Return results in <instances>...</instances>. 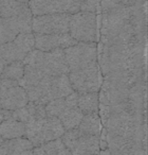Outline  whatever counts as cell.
<instances>
[{
  "instance_id": "5",
  "label": "cell",
  "mask_w": 148,
  "mask_h": 155,
  "mask_svg": "<svg viewBox=\"0 0 148 155\" xmlns=\"http://www.w3.org/2000/svg\"><path fill=\"white\" fill-rule=\"evenodd\" d=\"M68 78L72 89L78 95L99 93L103 84L101 69L97 63L84 68L69 71Z\"/></svg>"
},
{
  "instance_id": "14",
  "label": "cell",
  "mask_w": 148,
  "mask_h": 155,
  "mask_svg": "<svg viewBox=\"0 0 148 155\" xmlns=\"http://www.w3.org/2000/svg\"><path fill=\"white\" fill-rule=\"evenodd\" d=\"M28 103V94L19 85L0 93V107L3 110L13 112L24 107Z\"/></svg>"
},
{
  "instance_id": "9",
  "label": "cell",
  "mask_w": 148,
  "mask_h": 155,
  "mask_svg": "<svg viewBox=\"0 0 148 155\" xmlns=\"http://www.w3.org/2000/svg\"><path fill=\"white\" fill-rule=\"evenodd\" d=\"M70 19V14L34 16L32 19V31L34 34L40 35L68 34Z\"/></svg>"
},
{
  "instance_id": "16",
  "label": "cell",
  "mask_w": 148,
  "mask_h": 155,
  "mask_svg": "<svg viewBox=\"0 0 148 155\" xmlns=\"http://www.w3.org/2000/svg\"><path fill=\"white\" fill-rule=\"evenodd\" d=\"M129 99L128 88L118 87H101V94H99V104L105 106H114L123 104Z\"/></svg>"
},
{
  "instance_id": "31",
  "label": "cell",
  "mask_w": 148,
  "mask_h": 155,
  "mask_svg": "<svg viewBox=\"0 0 148 155\" xmlns=\"http://www.w3.org/2000/svg\"><path fill=\"white\" fill-rule=\"evenodd\" d=\"M3 120H5V110H2V112L0 113V123L2 122Z\"/></svg>"
},
{
  "instance_id": "2",
  "label": "cell",
  "mask_w": 148,
  "mask_h": 155,
  "mask_svg": "<svg viewBox=\"0 0 148 155\" xmlns=\"http://www.w3.org/2000/svg\"><path fill=\"white\" fill-rule=\"evenodd\" d=\"M29 102L47 105L49 102L59 98L68 97L73 93L68 74L58 77H46L35 86L26 91Z\"/></svg>"
},
{
  "instance_id": "10",
  "label": "cell",
  "mask_w": 148,
  "mask_h": 155,
  "mask_svg": "<svg viewBox=\"0 0 148 155\" xmlns=\"http://www.w3.org/2000/svg\"><path fill=\"white\" fill-rule=\"evenodd\" d=\"M32 13L21 14L12 18H0V45L11 43L20 33L32 32Z\"/></svg>"
},
{
  "instance_id": "1",
  "label": "cell",
  "mask_w": 148,
  "mask_h": 155,
  "mask_svg": "<svg viewBox=\"0 0 148 155\" xmlns=\"http://www.w3.org/2000/svg\"><path fill=\"white\" fill-rule=\"evenodd\" d=\"M99 69L104 74L123 69L146 67V43L123 46L99 45Z\"/></svg>"
},
{
  "instance_id": "33",
  "label": "cell",
  "mask_w": 148,
  "mask_h": 155,
  "mask_svg": "<svg viewBox=\"0 0 148 155\" xmlns=\"http://www.w3.org/2000/svg\"><path fill=\"white\" fill-rule=\"evenodd\" d=\"M2 110H1V107H0V113H1V112H2Z\"/></svg>"
},
{
  "instance_id": "32",
  "label": "cell",
  "mask_w": 148,
  "mask_h": 155,
  "mask_svg": "<svg viewBox=\"0 0 148 155\" xmlns=\"http://www.w3.org/2000/svg\"><path fill=\"white\" fill-rule=\"evenodd\" d=\"M5 141V140L2 139V138H1V136H0V146H1V144H2V142Z\"/></svg>"
},
{
  "instance_id": "15",
  "label": "cell",
  "mask_w": 148,
  "mask_h": 155,
  "mask_svg": "<svg viewBox=\"0 0 148 155\" xmlns=\"http://www.w3.org/2000/svg\"><path fill=\"white\" fill-rule=\"evenodd\" d=\"M28 54V50L15 38L11 43L0 45V64L7 66L13 62L24 61Z\"/></svg>"
},
{
  "instance_id": "3",
  "label": "cell",
  "mask_w": 148,
  "mask_h": 155,
  "mask_svg": "<svg viewBox=\"0 0 148 155\" xmlns=\"http://www.w3.org/2000/svg\"><path fill=\"white\" fill-rule=\"evenodd\" d=\"M22 62L24 65L35 67L46 77H58L69 73L64 50L61 49L50 52H43L34 49L24 58Z\"/></svg>"
},
{
  "instance_id": "11",
  "label": "cell",
  "mask_w": 148,
  "mask_h": 155,
  "mask_svg": "<svg viewBox=\"0 0 148 155\" xmlns=\"http://www.w3.org/2000/svg\"><path fill=\"white\" fill-rule=\"evenodd\" d=\"M137 84H146V67L139 69H123L105 75L102 87L131 88Z\"/></svg>"
},
{
  "instance_id": "21",
  "label": "cell",
  "mask_w": 148,
  "mask_h": 155,
  "mask_svg": "<svg viewBox=\"0 0 148 155\" xmlns=\"http://www.w3.org/2000/svg\"><path fill=\"white\" fill-rule=\"evenodd\" d=\"M34 147L27 138L5 140L0 146V155H20L22 152L33 150Z\"/></svg>"
},
{
  "instance_id": "7",
  "label": "cell",
  "mask_w": 148,
  "mask_h": 155,
  "mask_svg": "<svg viewBox=\"0 0 148 155\" xmlns=\"http://www.w3.org/2000/svg\"><path fill=\"white\" fill-rule=\"evenodd\" d=\"M60 139L71 155H99L101 151L99 137L85 135L78 129L66 131Z\"/></svg>"
},
{
  "instance_id": "12",
  "label": "cell",
  "mask_w": 148,
  "mask_h": 155,
  "mask_svg": "<svg viewBox=\"0 0 148 155\" xmlns=\"http://www.w3.org/2000/svg\"><path fill=\"white\" fill-rule=\"evenodd\" d=\"M31 13L34 16L49 14H72L80 12V1H54V0H37L28 2Z\"/></svg>"
},
{
  "instance_id": "24",
  "label": "cell",
  "mask_w": 148,
  "mask_h": 155,
  "mask_svg": "<svg viewBox=\"0 0 148 155\" xmlns=\"http://www.w3.org/2000/svg\"><path fill=\"white\" fill-rule=\"evenodd\" d=\"M99 93L78 95L77 106L84 115L99 112Z\"/></svg>"
},
{
  "instance_id": "6",
  "label": "cell",
  "mask_w": 148,
  "mask_h": 155,
  "mask_svg": "<svg viewBox=\"0 0 148 155\" xmlns=\"http://www.w3.org/2000/svg\"><path fill=\"white\" fill-rule=\"evenodd\" d=\"M69 35L77 43H95L97 39L96 14L80 11L72 14Z\"/></svg>"
},
{
  "instance_id": "26",
  "label": "cell",
  "mask_w": 148,
  "mask_h": 155,
  "mask_svg": "<svg viewBox=\"0 0 148 155\" xmlns=\"http://www.w3.org/2000/svg\"><path fill=\"white\" fill-rule=\"evenodd\" d=\"M128 155H147V144L134 142Z\"/></svg>"
},
{
  "instance_id": "20",
  "label": "cell",
  "mask_w": 148,
  "mask_h": 155,
  "mask_svg": "<svg viewBox=\"0 0 148 155\" xmlns=\"http://www.w3.org/2000/svg\"><path fill=\"white\" fill-rule=\"evenodd\" d=\"M26 1H8L0 0V18H12L30 12Z\"/></svg>"
},
{
  "instance_id": "23",
  "label": "cell",
  "mask_w": 148,
  "mask_h": 155,
  "mask_svg": "<svg viewBox=\"0 0 148 155\" xmlns=\"http://www.w3.org/2000/svg\"><path fill=\"white\" fill-rule=\"evenodd\" d=\"M33 155H71V153L59 138L54 141H50L40 147L34 148Z\"/></svg>"
},
{
  "instance_id": "19",
  "label": "cell",
  "mask_w": 148,
  "mask_h": 155,
  "mask_svg": "<svg viewBox=\"0 0 148 155\" xmlns=\"http://www.w3.org/2000/svg\"><path fill=\"white\" fill-rule=\"evenodd\" d=\"M83 118H84V114L80 112L78 106H69L58 117L65 132L77 129Z\"/></svg>"
},
{
  "instance_id": "27",
  "label": "cell",
  "mask_w": 148,
  "mask_h": 155,
  "mask_svg": "<svg viewBox=\"0 0 148 155\" xmlns=\"http://www.w3.org/2000/svg\"><path fill=\"white\" fill-rule=\"evenodd\" d=\"M99 2L97 1H80V12H90V13H95Z\"/></svg>"
},
{
  "instance_id": "28",
  "label": "cell",
  "mask_w": 148,
  "mask_h": 155,
  "mask_svg": "<svg viewBox=\"0 0 148 155\" xmlns=\"http://www.w3.org/2000/svg\"><path fill=\"white\" fill-rule=\"evenodd\" d=\"M19 82H16V81H11V80H2L0 79V93L7 91L9 88H12L14 86H18Z\"/></svg>"
},
{
  "instance_id": "25",
  "label": "cell",
  "mask_w": 148,
  "mask_h": 155,
  "mask_svg": "<svg viewBox=\"0 0 148 155\" xmlns=\"http://www.w3.org/2000/svg\"><path fill=\"white\" fill-rule=\"evenodd\" d=\"M24 64L22 61L13 62L11 64L7 65L3 70V72L0 75V79L2 80H11L19 82L24 77Z\"/></svg>"
},
{
  "instance_id": "29",
  "label": "cell",
  "mask_w": 148,
  "mask_h": 155,
  "mask_svg": "<svg viewBox=\"0 0 148 155\" xmlns=\"http://www.w3.org/2000/svg\"><path fill=\"white\" fill-rule=\"evenodd\" d=\"M99 155H111V154H110L109 150H108V149H106V150L101 151V152H99Z\"/></svg>"
},
{
  "instance_id": "22",
  "label": "cell",
  "mask_w": 148,
  "mask_h": 155,
  "mask_svg": "<svg viewBox=\"0 0 148 155\" xmlns=\"http://www.w3.org/2000/svg\"><path fill=\"white\" fill-rule=\"evenodd\" d=\"M77 129L85 135L101 137L102 121L99 118V115L97 113L84 115V118H83L82 122L78 125Z\"/></svg>"
},
{
  "instance_id": "17",
  "label": "cell",
  "mask_w": 148,
  "mask_h": 155,
  "mask_svg": "<svg viewBox=\"0 0 148 155\" xmlns=\"http://www.w3.org/2000/svg\"><path fill=\"white\" fill-rule=\"evenodd\" d=\"M106 141H107V149L111 155H128L131 147L134 143L125 137L107 132H106Z\"/></svg>"
},
{
  "instance_id": "30",
  "label": "cell",
  "mask_w": 148,
  "mask_h": 155,
  "mask_svg": "<svg viewBox=\"0 0 148 155\" xmlns=\"http://www.w3.org/2000/svg\"><path fill=\"white\" fill-rule=\"evenodd\" d=\"M20 155H33V150H28V151H24V152H22Z\"/></svg>"
},
{
  "instance_id": "8",
  "label": "cell",
  "mask_w": 148,
  "mask_h": 155,
  "mask_svg": "<svg viewBox=\"0 0 148 155\" xmlns=\"http://www.w3.org/2000/svg\"><path fill=\"white\" fill-rule=\"evenodd\" d=\"M69 71L84 68L97 63L96 43H77L64 50Z\"/></svg>"
},
{
  "instance_id": "13",
  "label": "cell",
  "mask_w": 148,
  "mask_h": 155,
  "mask_svg": "<svg viewBox=\"0 0 148 155\" xmlns=\"http://www.w3.org/2000/svg\"><path fill=\"white\" fill-rule=\"evenodd\" d=\"M35 35V49L43 52H50L53 50L61 49L74 46L77 44L75 39L68 34H52V35Z\"/></svg>"
},
{
  "instance_id": "18",
  "label": "cell",
  "mask_w": 148,
  "mask_h": 155,
  "mask_svg": "<svg viewBox=\"0 0 148 155\" xmlns=\"http://www.w3.org/2000/svg\"><path fill=\"white\" fill-rule=\"evenodd\" d=\"M26 135V125L19 121L5 119L0 123V136L3 140L22 138Z\"/></svg>"
},
{
  "instance_id": "4",
  "label": "cell",
  "mask_w": 148,
  "mask_h": 155,
  "mask_svg": "<svg viewBox=\"0 0 148 155\" xmlns=\"http://www.w3.org/2000/svg\"><path fill=\"white\" fill-rule=\"evenodd\" d=\"M26 125V138L37 148L61 138L65 130L57 117L47 116L39 120H31Z\"/></svg>"
}]
</instances>
